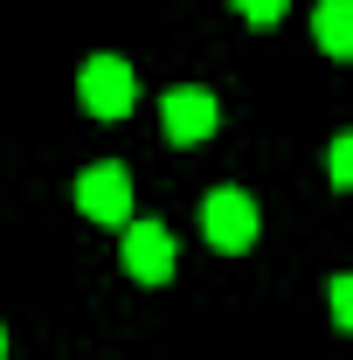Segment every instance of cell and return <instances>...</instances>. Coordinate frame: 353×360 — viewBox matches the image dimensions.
Segmentation results:
<instances>
[{
    "instance_id": "cell-1",
    "label": "cell",
    "mask_w": 353,
    "mask_h": 360,
    "mask_svg": "<svg viewBox=\"0 0 353 360\" xmlns=\"http://www.w3.org/2000/svg\"><path fill=\"white\" fill-rule=\"evenodd\" d=\"M201 236L215 243L222 257H243V250L257 243V201H250L243 187H215V194L201 201Z\"/></svg>"
},
{
    "instance_id": "cell-2",
    "label": "cell",
    "mask_w": 353,
    "mask_h": 360,
    "mask_svg": "<svg viewBox=\"0 0 353 360\" xmlns=\"http://www.w3.org/2000/svg\"><path fill=\"white\" fill-rule=\"evenodd\" d=\"M139 104V70L125 56H90L84 63V111L90 118H125Z\"/></svg>"
},
{
    "instance_id": "cell-3",
    "label": "cell",
    "mask_w": 353,
    "mask_h": 360,
    "mask_svg": "<svg viewBox=\"0 0 353 360\" xmlns=\"http://www.w3.org/2000/svg\"><path fill=\"white\" fill-rule=\"evenodd\" d=\"M77 208L90 222H132V174L118 160H97L77 174Z\"/></svg>"
},
{
    "instance_id": "cell-4",
    "label": "cell",
    "mask_w": 353,
    "mask_h": 360,
    "mask_svg": "<svg viewBox=\"0 0 353 360\" xmlns=\"http://www.w3.org/2000/svg\"><path fill=\"white\" fill-rule=\"evenodd\" d=\"M118 257H125V270H132L139 284H167V277H174V236L160 222H125Z\"/></svg>"
},
{
    "instance_id": "cell-5",
    "label": "cell",
    "mask_w": 353,
    "mask_h": 360,
    "mask_svg": "<svg viewBox=\"0 0 353 360\" xmlns=\"http://www.w3.org/2000/svg\"><path fill=\"white\" fill-rule=\"evenodd\" d=\"M160 125H167L174 146H201V139L215 132V97H208V90H194V84L167 90V97H160Z\"/></svg>"
},
{
    "instance_id": "cell-6",
    "label": "cell",
    "mask_w": 353,
    "mask_h": 360,
    "mask_svg": "<svg viewBox=\"0 0 353 360\" xmlns=\"http://www.w3.org/2000/svg\"><path fill=\"white\" fill-rule=\"evenodd\" d=\"M312 28H319V49L326 56H353V0H319Z\"/></svg>"
},
{
    "instance_id": "cell-7",
    "label": "cell",
    "mask_w": 353,
    "mask_h": 360,
    "mask_svg": "<svg viewBox=\"0 0 353 360\" xmlns=\"http://www.w3.org/2000/svg\"><path fill=\"white\" fill-rule=\"evenodd\" d=\"M236 14H243L250 28H277V21H284V0H236Z\"/></svg>"
},
{
    "instance_id": "cell-8",
    "label": "cell",
    "mask_w": 353,
    "mask_h": 360,
    "mask_svg": "<svg viewBox=\"0 0 353 360\" xmlns=\"http://www.w3.org/2000/svg\"><path fill=\"white\" fill-rule=\"evenodd\" d=\"M333 187H353V139H333Z\"/></svg>"
},
{
    "instance_id": "cell-9",
    "label": "cell",
    "mask_w": 353,
    "mask_h": 360,
    "mask_svg": "<svg viewBox=\"0 0 353 360\" xmlns=\"http://www.w3.org/2000/svg\"><path fill=\"white\" fill-rule=\"evenodd\" d=\"M333 326H353V277H333Z\"/></svg>"
},
{
    "instance_id": "cell-10",
    "label": "cell",
    "mask_w": 353,
    "mask_h": 360,
    "mask_svg": "<svg viewBox=\"0 0 353 360\" xmlns=\"http://www.w3.org/2000/svg\"><path fill=\"white\" fill-rule=\"evenodd\" d=\"M0 360H7V333H0Z\"/></svg>"
}]
</instances>
